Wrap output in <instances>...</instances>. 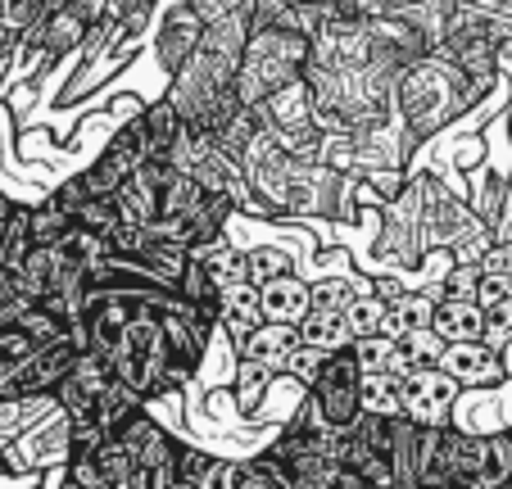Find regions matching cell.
<instances>
[{"label": "cell", "instance_id": "cell-10", "mask_svg": "<svg viewBox=\"0 0 512 489\" xmlns=\"http://www.w3.org/2000/svg\"><path fill=\"white\" fill-rule=\"evenodd\" d=\"M204 37V19L191 10V0H173L164 14L155 19V55L164 64V73L173 77L182 68V59L200 46Z\"/></svg>", "mask_w": 512, "mask_h": 489}, {"label": "cell", "instance_id": "cell-5", "mask_svg": "<svg viewBox=\"0 0 512 489\" xmlns=\"http://www.w3.org/2000/svg\"><path fill=\"white\" fill-rule=\"evenodd\" d=\"M263 123L268 132L286 145L290 154H300V159H318L322 154V123H318V109H313V91L304 77H295L290 87H281L277 96L263 100Z\"/></svg>", "mask_w": 512, "mask_h": 489}, {"label": "cell", "instance_id": "cell-14", "mask_svg": "<svg viewBox=\"0 0 512 489\" xmlns=\"http://www.w3.org/2000/svg\"><path fill=\"white\" fill-rule=\"evenodd\" d=\"M300 340L309 349H345L354 345V326H349V304H313L309 317L300 322Z\"/></svg>", "mask_w": 512, "mask_h": 489}, {"label": "cell", "instance_id": "cell-22", "mask_svg": "<svg viewBox=\"0 0 512 489\" xmlns=\"http://www.w3.org/2000/svg\"><path fill=\"white\" fill-rule=\"evenodd\" d=\"M268 376H272V367H263V363H250V358L236 363L232 390H236V408H241V413H254V403H259L263 390H268Z\"/></svg>", "mask_w": 512, "mask_h": 489}, {"label": "cell", "instance_id": "cell-16", "mask_svg": "<svg viewBox=\"0 0 512 489\" xmlns=\"http://www.w3.org/2000/svg\"><path fill=\"white\" fill-rule=\"evenodd\" d=\"M114 204H118V222L150 227V222H159V213H164V191L136 168V173L114 191Z\"/></svg>", "mask_w": 512, "mask_h": 489}, {"label": "cell", "instance_id": "cell-19", "mask_svg": "<svg viewBox=\"0 0 512 489\" xmlns=\"http://www.w3.org/2000/svg\"><path fill=\"white\" fill-rule=\"evenodd\" d=\"M440 354H445V336H440L435 326L413 331V336H395V358H390V372L408 376V372H417V367L440 363Z\"/></svg>", "mask_w": 512, "mask_h": 489}, {"label": "cell", "instance_id": "cell-20", "mask_svg": "<svg viewBox=\"0 0 512 489\" xmlns=\"http://www.w3.org/2000/svg\"><path fill=\"white\" fill-rule=\"evenodd\" d=\"M363 413H377V417L404 413V376L399 372H363Z\"/></svg>", "mask_w": 512, "mask_h": 489}, {"label": "cell", "instance_id": "cell-9", "mask_svg": "<svg viewBox=\"0 0 512 489\" xmlns=\"http://www.w3.org/2000/svg\"><path fill=\"white\" fill-rule=\"evenodd\" d=\"M440 367L449 376H458L463 385H472V390H494L499 381H508V363H503L499 345H490V340H445Z\"/></svg>", "mask_w": 512, "mask_h": 489}, {"label": "cell", "instance_id": "cell-4", "mask_svg": "<svg viewBox=\"0 0 512 489\" xmlns=\"http://www.w3.org/2000/svg\"><path fill=\"white\" fill-rule=\"evenodd\" d=\"M358 417H363V363H358L354 345H345L322 358L295 422L322 426V431H349Z\"/></svg>", "mask_w": 512, "mask_h": 489}, {"label": "cell", "instance_id": "cell-25", "mask_svg": "<svg viewBox=\"0 0 512 489\" xmlns=\"http://www.w3.org/2000/svg\"><path fill=\"white\" fill-rule=\"evenodd\" d=\"M290 268H295V263H290L286 250H250V281H268Z\"/></svg>", "mask_w": 512, "mask_h": 489}, {"label": "cell", "instance_id": "cell-24", "mask_svg": "<svg viewBox=\"0 0 512 489\" xmlns=\"http://www.w3.org/2000/svg\"><path fill=\"white\" fill-rule=\"evenodd\" d=\"M73 222H82V227H91V231H114L118 227V204H114V195H87V200L73 209Z\"/></svg>", "mask_w": 512, "mask_h": 489}, {"label": "cell", "instance_id": "cell-6", "mask_svg": "<svg viewBox=\"0 0 512 489\" xmlns=\"http://www.w3.org/2000/svg\"><path fill=\"white\" fill-rule=\"evenodd\" d=\"M458 399H463V381L449 376L440 363L404 376V417H413L417 426H449Z\"/></svg>", "mask_w": 512, "mask_h": 489}, {"label": "cell", "instance_id": "cell-7", "mask_svg": "<svg viewBox=\"0 0 512 489\" xmlns=\"http://www.w3.org/2000/svg\"><path fill=\"white\" fill-rule=\"evenodd\" d=\"M145 154H150V141H145V123L141 118H127L123 127H118L114 136H109V145L100 150V159L91 163V168H82V177H87L91 195H114L118 186L127 182V177L136 173L145 163Z\"/></svg>", "mask_w": 512, "mask_h": 489}, {"label": "cell", "instance_id": "cell-17", "mask_svg": "<svg viewBox=\"0 0 512 489\" xmlns=\"http://www.w3.org/2000/svg\"><path fill=\"white\" fill-rule=\"evenodd\" d=\"M218 485H227V489H295V485H290V476H286V467H281L272 453L227 462Z\"/></svg>", "mask_w": 512, "mask_h": 489}, {"label": "cell", "instance_id": "cell-18", "mask_svg": "<svg viewBox=\"0 0 512 489\" xmlns=\"http://www.w3.org/2000/svg\"><path fill=\"white\" fill-rule=\"evenodd\" d=\"M435 299L440 295H426V290H399L386 308V326L390 336H413V331H426L435 326Z\"/></svg>", "mask_w": 512, "mask_h": 489}, {"label": "cell", "instance_id": "cell-2", "mask_svg": "<svg viewBox=\"0 0 512 489\" xmlns=\"http://www.w3.org/2000/svg\"><path fill=\"white\" fill-rule=\"evenodd\" d=\"M481 96H485L481 82L472 73H463L440 50H426V55L408 59L404 73H399V87H395V118L404 123L408 150H417L435 132H445L449 123H458Z\"/></svg>", "mask_w": 512, "mask_h": 489}, {"label": "cell", "instance_id": "cell-21", "mask_svg": "<svg viewBox=\"0 0 512 489\" xmlns=\"http://www.w3.org/2000/svg\"><path fill=\"white\" fill-rule=\"evenodd\" d=\"M417 431H422V426H417L413 417H404V413L395 417V440H390L395 485H417Z\"/></svg>", "mask_w": 512, "mask_h": 489}, {"label": "cell", "instance_id": "cell-26", "mask_svg": "<svg viewBox=\"0 0 512 489\" xmlns=\"http://www.w3.org/2000/svg\"><path fill=\"white\" fill-rule=\"evenodd\" d=\"M508 431H512V426H508Z\"/></svg>", "mask_w": 512, "mask_h": 489}, {"label": "cell", "instance_id": "cell-12", "mask_svg": "<svg viewBox=\"0 0 512 489\" xmlns=\"http://www.w3.org/2000/svg\"><path fill=\"white\" fill-rule=\"evenodd\" d=\"M259 295H263V313H268V322L300 326L304 317H309V308H313V286L295 268L259 281Z\"/></svg>", "mask_w": 512, "mask_h": 489}, {"label": "cell", "instance_id": "cell-11", "mask_svg": "<svg viewBox=\"0 0 512 489\" xmlns=\"http://www.w3.org/2000/svg\"><path fill=\"white\" fill-rule=\"evenodd\" d=\"M300 326L290 322H263L254 326L245 340H236V358H250V363H263L272 372H286L290 358L300 354Z\"/></svg>", "mask_w": 512, "mask_h": 489}, {"label": "cell", "instance_id": "cell-23", "mask_svg": "<svg viewBox=\"0 0 512 489\" xmlns=\"http://www.w3.org/2000/svg\"><path fill=\"white\" fill-rule=\"evenodd\" d=\"M354 354L363 363V372H390V358H395V336L390 331H372V336L354 340Z\"/></svg>", "mask_w": 512, "mask_h": 489}, {"label": "cell", "instance_id": "cell-15", "mask_svg": "<svg viewBox=\"0 0 512 489\" xmlns=\"http://www.w3.org/2000/svg\"><path fill=\"white\" fill-rule=\"evenodd\" d=\"M435 331L445 340H485V304L476 295H440Z\"/></svg>", "mask_w": 512, "mask_h": 489}, {"label": "cell", "instance_id": "cell-1", "mask_svg": "<svg viewBox=\"0 0 512 489\" xmlns=\"http://www.w3.org/2000/svg\"><path fill=\"white\" fill-rule=\"evenodd\" d=\"M241 168L250 191L272 209V218H290V213L295 218H336L340 195H345V182H349V173H340L331 163L290 154L268 132V123L241 150Z\"/></svg>", "mask_w": 512, "mask_h": 489}, {"label": "cell", "instance_id": "cell-8", "mask_svg": "<svg viewBox=\"0 0 512 489\" xmlns=\"http://www.w3.org/2000/svg\"><path fill=\"white\" fill-rule=\"evenodd\" d=\"M118 385V372L100 349H82L78 363L68 367V376L55 385V399L68 417H91L96 413V403L105 399L109 390Z\"/></svg>", "mask_w": 512, "mask_h": 489}, {"label": "cell", "instance_id": "cell-3", "mask_svg": "<svg viewBox=\"0 0 512 489\" xmlns=\"http://www.w3.org/2000/svg\"><path fill=\"white\" fill-rule=\"evenodd\" d=\"M313 37L281 23H254L250 41L241 50V68H236V91L245 105H263L268 96H277L281 87H290L295 77H304L309 68Z\"/></svg>", "mask_w": 512, "mask_h": 489}, {"label": "cell", "instance_id": "cell-13", "mask_svg": "<svg viewBox=\"0 0 512 489\" xmlns=\"http://www.w3.org/2000/svg\"><path fill=\"white\" fill-rule=\"evenodd\" d=\"M263 322H268V313H263L259 281H232V286L218 290V326H223L227 336L245 340Z\"/></svg>", "mask_w": 512, "mask_h": 489}]
</instances>
